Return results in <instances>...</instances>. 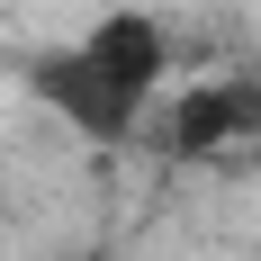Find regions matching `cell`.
Returning <instances> with one entry per match:
<instances>
[{
    "mask_svg": "<svg viewBox=\"0 0 261 261\" xmlns=\"http://www.w3.org/2000/svg\"><path fill=\"white\" fill-rule=\"evenodd\" d=\"M72 45H81V63H90V72H99L126 108H153L162 72H171V36H162L153 9H99Z\"/></svg>",
    "mask_w": 261,
    "mask_h": 261,
    "instance_id": "1",
    "label": "cell"
},
{
    "mask_svg": "<svg viewBox=\"0 0 261 261\" xmlns=\"http://www.w3.org/2000/svg\"><path fill=\"white\" fill-rule=\"evenodd\" d=\"M27 90H36V108H54V117H63L72 135H90V144H126V135L144 126V108L117 99V90L81 63V45H45L36 63H27Z\"/></svg>",
    "mask_w": 261,
    "mask_h": 261,
    "instance_id": "2",
    "label": "cell"
}]
</instances>
